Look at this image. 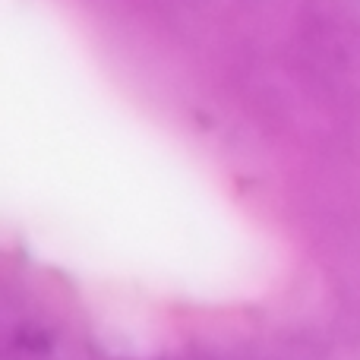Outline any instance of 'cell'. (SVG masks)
<instances>
[]
</instances>
